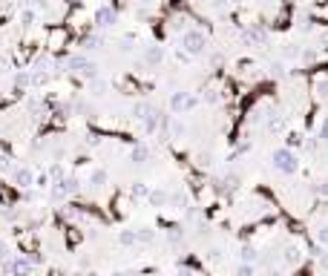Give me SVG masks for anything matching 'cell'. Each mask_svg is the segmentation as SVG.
I'll use <instances>...</instances> for the list:
<instances>
[{"mask_svg":"<svg viewBox=\"0 0 328 276\" xmlns=\"http://www.w3.org/2000/svg\"><path fill=\"white\" fill-rule=\"evenodd\" d=\"M64 66H66V72H75V75H81V78H86V80H95V75H98V66H95L92 60H86L84 55L66 58Z\"/></svg>","mask_w":328,"mask_h":276,"instance_id":"cell-1","label":"cell"},{"mask_svg":"<svg viewBox=\"0 0 328 276\" xmlns=\"http://www.w3.org/2000/svg\"><path fill=\"white\" fill-rule=\"evenodd\" d=\"M182 46H184L188 55H202V52L208 49V38H204V32H199V29H184V32H182Z\"/></svg>","mask_w":328,"mask_h":276,"instance_id":"cell-2","label":"cell"},{"mask_svg":"<svg viewBox=\"0 0 328 276\" xmlns=\"http://www.w3.org/2000/svg\"><path fill=\"white\" fill-rule=\"evenodd\" d=\"M274 167L276 170H282V172H296V156H294L291 150H276L274 152Z\"/></svg>","mask_w":328,"mask_h":276,"instance_id":"cell-3","label":"cell"},{"mask_svg":"<svg viewBox=\"0 0 328 276\" xmlns=\"http://www.w3.org/2000/svg\"><path fill=\"white\" fill-rule=\"evenodd\" d=\"M193 106H196V98H193L190 92H173V98H170V110H173V112L193 110Z\"/></svg>","mask_w":328,"mask_h":276,"instance_id":"cell-4","label":"cell"},{"mask_svg":"<svg viewBox=\"0 0 328 276\" xmlns=\"http://www.w3.org/2000/svg\"><path fill=\"white\" fill-rule=\"evenodd\" d=\"M92 20H95L98 29H110V26L116 23V9H112V6H101V9H95Z\"/></svg>","mask_w":328,"mask_h":276,"instance_id":"cell-5","label":"cell"},{"mask_svg":"<svg viewBox=\"0 0 328 276\" xmlns=\"http://www.w3.org/2000/svg\"><path fill=\"white\" fill-rule=\"evenodd\" d=\"M12 178H14V187L26 190V187H32V184H35L38 176L29 170V167H14V170H12Z\"/></svg>","mask_w":328,"mask_h":276,"instance_id":"cell-6","label":"cell"},{"mask_svg":"<svg viewBox=\"0 0 328 276\" xmlns=\"http://www.w3.org/2000/svg\"><path fill=\"white\" fill-rule=\"evenodd\" d=\"M106 182H110V172H106L104 167H92V170H90V187H92V190H101Z\"/></svg>","mask_w":328,"mask_h":276,"instance_id":"cell-7","label":"cell"},{"mask_svg":"<svg viewBox=\"0 0 328 276\" xmlns=\"http://www.w3.org/2000/svg\"><path fill=\"white\" fill-rule=\"evenodd\" d=\"M130 158L136 161V164H147L150 161V147L147 144H136V147L130 150Z\"/></svg>","mask_w":328,"mask_h":276,"instance_id":"cell-8","label":"cell"},{"mask_svg":"<svg viewBox=\"0 0 328 276\" xmlns=\"http://www.w3.org/2000/svg\"><path fill=\"white\" fill-rule=\"evenodd\" d=\"M32 84H35V72H29V69H24V72L14 75V86H18V92H24L26 86H32Z\"/></svg>","mask_w":328,"mask_h":276,"instance_id":"cell-9","label":"cell"},{"mask_svg":"<svg viewBox=\"0 0 328 276\" xmlns=\"http://www.w3.org/2000/svg\"><path fill=\"white\" fill-rule=\"evenodd\" d=\"M144 60L150 64V66H158L164 60V49L162 46H147V52H144Z\"/></svg>","mask_w":328,"mask_h":276,"instance_id":"cell-10","label":"cell"},{"mask_svg":"<svg viewBox=\"0 0 328 276\" xmlns=\"http://www.w3.org/2000/svg\"><path fill=\"white\" fill-rule=\"evenodd\" d=\"M130 198H132V202H136V198H150V187L144 182H136L130 187Z\"/></svg>","mask_w":328,"mask_h":276,"instance_id":"cell-11","label":"cell"},{"mask_svg":"<svg viewBox=\"0 0 328 276\" xmlns=\"http://www.w3.org/2000/svg\"><path fill=\"white\" fill-rule=\"evenodd\" d=\"M136 242H138V233H136V230H121V233H118V244H121V248H132Z\"/></svg>","mask_w":328,"mask_h":276,"instance_id":"cell-12","label":"cell"},{"mask_svg":"<svg viewBox=\"0 0 328 276\" xmlns=\"http://www.w3.org/2000/svg\"><path fill=\"white\" fill-rule=\"evenodd\" d=\"M81 46L84 49H101V46H104V34H86V38H84L81 40Z\"/></svg>","mask_w":328,"mask_h":276,"instance_id":"cell-13","label":"cell"},{"mask_svg":"<svg viewBox=\"0 0 328 276\" xmlns=\"http://www.w3.org/2000/svg\"><path fill=\"white\" fill-rule=\"evenodd\" d=\"M152 110H156V106H150V104H136V106H132V118H136V121H144V118H147V115L152 112Z\"/></svg>","mask_w":328,"mask_h":276,"instance_id":"cell-14","label":"cell"},{"mask_svg":"<svg viewBox=\"0 0 328 276\" xmlns=\"http://www.w3.org/2000/svg\"><path fill=\"white\" fill-rule=\"evenodd\" d=\"M32 23H35V9H26V6H24V12H20V26L29 29Z\"/></svg>","mask_w":328,"mask_h":276,"instance_id":"cell-15","label":"cell"},{"mask_svg":"<svg viewBox=\"0 0 328 276\" xmlns=\"http://www.w3.org/2000/svg\"><path fill=\"white\" fill-rule=\"evenodd\" d=\"M164 202H167V193H164V190H150V204L162 207Z\"/></svg>","mask_w":328,"mask_h":276,"instance_id":"cell-16","label":"cell"},{"mask_svg":"<svg viewBox=\"0 0 328 276\" xmlns=\"http://www.w3.org/2000/svg\"><path fill=\"white\" fill-rule=\"evenodd\" d=\"M170 29H176V32H184V29H188V18H184V14H176V18L170 20Z\"/></svg>","mask_w":328,"mask_h":276,"instance_id":"cell-17","label":"cell"},{"mask_svg":"<svg viewBox=\"0 0 328 276\" xmlns=\"http://www.w3.org/2000/svg\"><path fill=\"white\" fill-rule=\"evenodd\" d=\"M170 132H173V138H182L188 132V126L182 124V121H170Z\"/></svg>","mask_w":328,"mask_h":276,"instance_id":"cell-18","label":"cell"},{"mask_svg":"<svg viewBox=\"0 0 328 276\" xmlns=\"http://www.w3.org/2000/svg\"><path fill=\"white\" fill-rule=\"evenodd\" d=\"M138 233V242H144V244H150L152 239H156V233H152L150 228H141V230H136Z\"/></svg>","mask_w":328,"mask_h":276,"instance_id":"cell-19","label":"cell"},{"mask_svg":"<svg viewBox=\"0 0 328 276\" xmlns=\"http://www.w3.org/2000/svg\"><path fill=\"white\" fill-rule=\"evenodd\" d=\"M14 170V164H12V158L6 156V152H0V172H12Z\"/></svg>","mask_w":328,"mask_h":276,"instance_id":"cell-20","label":"cell"},{"mask_svg":"<svg viewBox=\"0 0 328 276\" xmlns=\"http://www.w3.org/2000/svg\"><path fill=\"white\" fill-rule=\"evenodd\" d=\"M316 98H322V101H328V80H316Z\"/></svg>","mask_w":328,"mask_h":276,"instance_id":"cell-21","label":"cell"},{"mask_svg":"<svg viewBox=\"0 0 328 276\" xmlns=\"http://www.w3.org/2000/svg\"><path fill=\"white\" fill-rule=\"evenodd\" d=\"M239 256H242L245 262H254V259H256V250H254L250 244H245V248H242V253H239Z\"/></svg>","mask_w":328,"mask_h":276,"instance_id":"cell-22","label":"cell"},{"mask_svg":"<svg viewBox=\"0 0 328 276\" xmlns=\"http://www.w3.org/2000/svg\"><path fill=\"white\" fill-rule=\"evenodd\" d=\"M288 144H291V147H300V144H302V136H300V132H291V136H288Z\"/></svg>","mask_w":328,"mask_h":276,"instance_id":"cell-23","label":"cell"},{"mask_svg":"<svg viewBox=\"0 0 328 276\" xmlns=\"http://www.w3.org/2000/svg\"><path fill=\"white\" fill-rule=\"evenodd\" d=\"M9 256H12V253H9V244H6V242H0V262H3V259H9Z\"/></svg>","mask_w":328,"mask_h":276,"instance_id":"cell-24","label":"cell"},{"mask_svg":"<svg viewBox=\"0 0 328 276\" xmlns=\"http://www.w3.org/2000/svg\"><path fill=\"white\" fill-rule=\"evenodd\" d=\"M49 172H52V178H64V170H60V164H52V167H49Z\"/></svg>","mask_w":328,"mask_h":276,"instance_id":"cell-25","label":"cell"},{"mask_svg":"<svg viewBox=\"0 0 328 276\" xmlns=\"http://www.w3.org/2000/svg\"><path fill=\"white\" fill-rule=\"evenodd\" d=\"M316 239L322 242V244H328V228H320V230H316Z\"/></svg>","mask_w":328,"mask_h":276,"instance_id":"cell-26","label":"cell"},{"mask_svg":"<svg viewBox=\"0 0 328 276\" xmlns=\"http://www.w3.org/2000/svg\"><path fill=\"white\" fill-rule=\"evenodd\" d=\"M86 144H90V147H98V144H101V138L92 132V136H86Z\"/></svg>","mask_w":328,"mask_h":276,"instance_id":"cell-27","label":"cell"},{"mask_svg":"<svg viewBox=\"0 0 328 276\" xmlns=\"http://www.w3.org/2000/svg\"><path fill=\"white\" fill-rule=\"evenodd\" d=\"M239 274L248 276V274H254V268H250V264H239Z\"/></svg>","mask_w":328,"mask_h":276,"instance_id":"cell-28","label":"cell"},{"mask_svg":"<svg viewBox=\"0 0 328 276\" xmlns=\"http://www.w3.org/2000/svg\"><path fill=\"white\" fill-rule=\"evenodd\" d=\"M316 193H322V196H326V193H328V182L320 184V187H316Z\"/></svg>","mask_w":328,"mask_h":276,"instance_id":"cell-29","label":"cell"},{"mask_svg":"<svg viewBox=\"0 0 328 276\" xmlns=\"http://www.w3.org/2000/svg\"><path fill=\"white\" fill-rule=\"evenodd\" d=\"M320 264H322V268H328V256H322V259H320Z\"/></svg>","mask_w":328,"mask_h":276,"instance_id":"cell-30","label":"cell"},{"mask_svg":"<svg viewBox=\"0 0 328 276\" xmlns=\"http://www.w3.org/2000/svg\"><path fill=\"white\" fill-rule=\"evenodd\" d=\"M136 3H141V6H150L152 0H136Z\"/></svg>","mask_w":328,"mask_h":276,"instance_id":"cell-31","label":"cell"}]
</instances>
